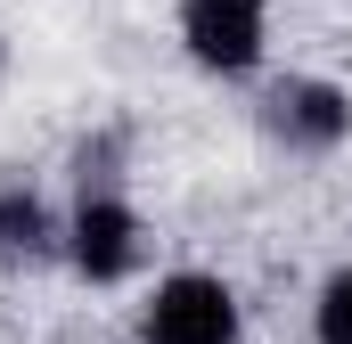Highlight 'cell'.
<instances>
[{"label": "cell", "instance_id": "6da1fadb", "mask_svg": "<svg viewBox=\"0 0 352 344\" xmlns=\"http://www.w3.org/2000/svg\"><path fill=\"white\" fill-rule=\"evenodd\" d=\"M140 336H148V344H238V295H230L221 279L180 270V279L156 287Z\"/></svg>", "mask_w": 352, "mask_h": 344}, {"label": "cell", "instance_id": "7a4b0ae2", "mask_svg": "<svg viewBox=\"0 0 352 344\" xmlns=\"http://www.w3.org/2000/svg\"><path fill=\"white\" fill-rule=\"evenodd\" d=\"M180 41L213 74H246L263 58V0H180Z\"/></svg>", "mask_w": 352, "mask_h": 344}, {"label": "cell", "instance_id": "3957f363", "mask_svg": "<svg viewBox=\"0 0 352 344\" xmlns=\"http://www.w3.org/2000/svg\"><path fill=\"white\" fill-rule=\"evenodd\" d=\"M263 123L287 140V148L328 156V148L352 131V98H344L336 83H278V90L263 98Z\"/></svg>", "mask_w": 352, "mask_h": 344}, {"label": "cell", "instance_id": "277c9868", "mask_svg": "<svg viewBox=\"0 0 352 344\" xmlns=\"http://www.w3.org/2000/svg\"><path fill=\"white\" fill-rule=\"evenodd\" d=\"M140 262V213L107 189V197H82L74 213V270L82 279H131Z\"/></svg>", "mask_w": 352, "mask_h": 344}, {"label": "cell", "instance_id": "5b68a950", "mask_svg": "<svg viewBox=\"0 0 352 344\" xmlns=\"http://www.w3.org/2000/svg\"><path fill=\"white\" fill-rule=\"evenodd\" d=\"M50 246H58V230H50L41 197H25V189H0V262H41Z\"/></svg>", "mask_w": 352, "mask_h": 344}, {"label": "cell", "instance_id": "8992f818", "mask_svg": "<svg viewBox=\"0 0 352 344\" xmlns=\"http://www.w3.org/2000/svg\"><path fill=\"white\" fill-rule=\"evenodd\" d=\"M320 344H352V270H336L320 295Z\"/></svg>", "mask_w": 352, "mask_h": 344}]
</instances>
